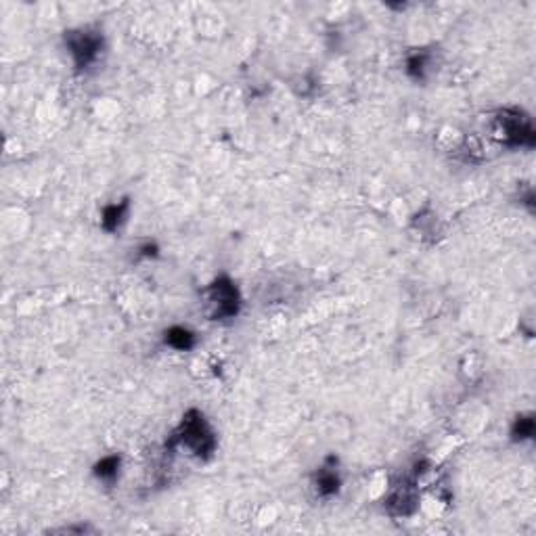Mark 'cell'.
Here are the masks:
<instances>
[{
    "label": "cell",
    "instance_id": "2",
    "mask_svg": "<svg viewBox=\"0 0 536 536\" xmlns=\"http://www.w3.org/2000/svg\"><path fill=\"white\" fill-rule=\"evenodd\" d=\"M66 44L78 69L95 66L103 53V36L92 30H78L66 36Z\"/></svg>",
    "mask_w": 536,
    "mask_h": 536
},
{
    "label": "cell",
    "instance_id": "7",
    "mask_svg": "<svg viewBox=\"0 0 536 536\" xmlns=\"http://www.w3.org/2000/svg\"><path fill=\"white\" fill-rule=\"evenodd\" d=\"M166 343L176 350H191L195 346V334L187 327H172L166 331Z\"/></svg>",
    "mask_w": 536,
    "mask_h": 536
},
{
    "label": "cell",
    "instance_id": "3",
    "mask_svg": "<svg viewBox=\"0 0 536 536\" xmlns=\"http://www.w3.org/2000/svg\"><path fill=\"white\" fill-rule=\"evenodd\" d=\"M207 302L212 306V317L218 319H231L239 310V291L226 276H220L216 283L207 287Z\"/></svg>",
    "mask_w": 536,
    "mask_h": 536
},
{
    "label": "cell",
    "instance_id": "10",
    "mask_svg": "<svg viewBox=\"0 0 536 536\" xmlns=\"http://www.w3.org/2000/svg\"><path fill=\"white\" fill-rule=\"evenodd\" d=\"M532 434H535V421L530 417H518L513 425V436L524 440V438H532Z\"/></svg>",
    "mask_w": 536,
    "mask_h": 536
},
{
    "label": "cell",
    "instance_id": "8",
    "mask_svg": "<svg viewBox=\"0 0 536 536\" xmlns=\"http://www.w3.org/2000/svg\"><path fill=\"white\" fill-rule=\"evenodd\" d=\"M118 471H120V457H105L97 463L95 468V475L99 480H105V482H114L118 477Z\"/></svg>",
    "mask_w": 536,
    "mask_h": 536
},
{
    "label": "cell",
    "instance_id": "9",
    "mask_svg": "<svg viewBox=\"0 0 536 536\" xmlns=\"http://www.w3.org/2000/svg\"><path fill=\"white\" fill-rule=\"evenodd\" d=\"M425 69H427V57H425L423 53L408 57V61H406V71H408L413 78H417V80H423V75H425Z\"/></svg>",
    "mask_w": 536,
    "mask_h": 536
},
{
    "label": "cell",
    "instance_id": "1",
    "mask_svg": "<svg viewBox=\"0 0 536 536\" xmlns=\"http://www.w3.org/2000/svg\"><path fill=\"white\" fill-rule=\"evenodd\" d=\"M174 442L181 444V446H187V451L191 455H197V457H207L216 449L214 432H212L209 423L205 421V417L201 415L200 410H189L183 417V423L176 430Z\"/></svg>",
    "mask_w": 536,
    "mask_h": 536
},
{
    "label": "cell",
    "instance_id": "5",
    "mask_svg": "<svg viewBox=\"0 0 536 536\" xmlns=\"http://www.w3.org/2000/svg\"><path fill=\"white\" fill-rule=\"evenodd\" d=\"M315 486H317V492L321 497H334L335 492L339 490V473H337V469L334 465H323V468L317 471Z\"/></svg>",
    "mask_w": 536,
    "mask_h": 536
},
{
    "label": "cell",
    "instance_id": "4",
    "mask_svg": "<svg viewBox=\"0 0 536 536\" xmlns=\"http://www.w3.org/2000/svg\"><path fill=\"white\" fill-rule=\"evenodd\" d=\"M497 130L505 145H513V147L532 145V126L530 122L520 118V114L509 116L505 111L501 118H497Z\"/></svg>",
    "mask_w": 536,
    "mask_h": 536
},
{
    "label": "cell",
    "instance_id": "6",
    "mask_svg": "<svg viewBox=\"0 0 536 536\" xmlns=\"http://www.w3.org/2000/svg\"><path fill=\"white\" fill-rule=\"evenodd\" d=\"M126 214H128V201H120V203H111L103 209L101 214V224L105 231L114 233L120 229V224L126 220Z\"/></svg>",
    "mask_w": 536,
    "mask_h": 536
}]
</instances>
